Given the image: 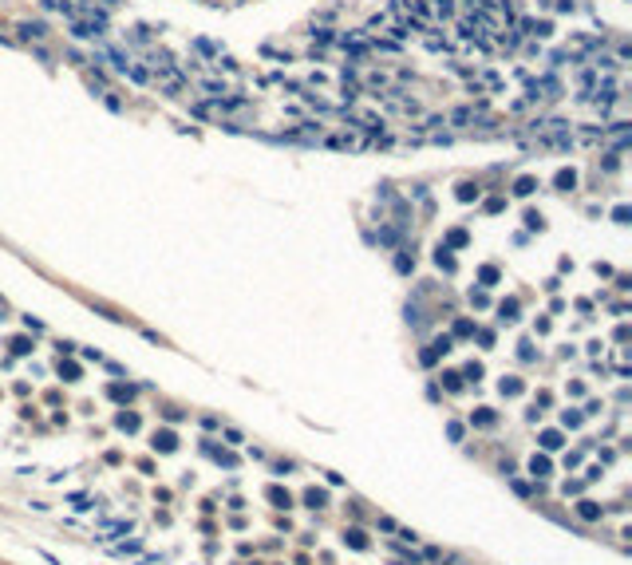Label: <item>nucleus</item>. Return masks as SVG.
<instances>
[{"label": "nucleus", "instance_id": "obj_1", "mask_svg": "<svg viewBox=\"0 0 632 565\" xmlns=\"http://www.w3.org/2000/svg\"><path fill=\"white\" fill-rule=\"evenodd\" d=\"M20 32H24V40H40V36H48V28L44 24H20Z\"/></svg>", "mask_w": 632, "mask_h": 565}, {"label": "nucleus", "instance_id": "obj_2", "mask_svg": "<svg viewBox=\"0 0 632 565\" xmlns=\"http://www.w3.org/2000/svg\"><path fill=\"white\" fill-rule=\"evenodd\" d=\"M541 447H546V451H557V447H561V435H557V431H546V435H541Z\"/></svg>", "mask_w": 632, "mask_h": 565}, {"label": "nucleus", "instance_id": "obj_3", "mask_svg": "<svg viewBox=\"0 0 632 565\" xmlns=\"http://www.w3.org/2000/svg\"><path fill=\"white\" fill-rule=\"evenodd\" d=\"M530 466H533V474H546V470H549V462H546V459H533Z\"/></svg>", "mask_w": 632, "mask_h": 565}, {"label": "nucleus", "instance_id": "obj_4", "mask_svg": "<svg viewBox=\"0 0 632 565\" xmlns=\"http://www.w3.org/2000/svg\"><path fill=\"white\" fill-rule=\"evenodd\" d=\"M435 4H439V12H443V16H450V8H455L450 0H435Z\"/></svg>", "mask_w": 632, "mask_h": 565}]
</instances>
